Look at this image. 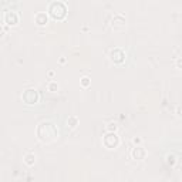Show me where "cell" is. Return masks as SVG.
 <instances>
[{"label":"cell","instance_id":"7","mask_svg":"<svg viewBox=\"0 0 182 182\" xmlns=\"http://www.w3.org/2000/svg\"><path fill=\"white\" fill-rule=\"evenodd\" d=\"M4 21L7 23V24L10 26H14L19 23V16H17L14 12H12V16H10V12H7L6 14H4Z\"/></svg>","mask_w":182,"mask_h":182},{"label":"cell","instance_id":"5","mask_svg":"<svg viewBox=\"0 0 182 182\" xmlns=\"http://www.w3.org/2000/svg\"><path fill=\"white\" fill-rule=\"evenodd\" d=\"M125 58V53L121 49H114L111 51V60L115 63H122Z\"/></svg>","mask_w":182,"mask_h":182},{"label":"cell","instance_id":"2","mask_svg":"<svg viewBox=\"0 0 182 182\" xmlns=\"http://www.w3.org/2000/svg\"><path fill=\"white\" fill-rule=\"evenodd\" d=\"M49 13L54 20H63L67 14V7L61 2H54L49 6Z\"/></svg>","mask_w":182,"mask_h":182},{"label":"cell","instance_id":"4","mask_svg":"<svg viewBox=\"0 0 182 182\" xmlns=\"http://www.w3.org/2000/svg\"><path fill=\"white\" fill-rule=\"evenodd\" d=\"M104 145L107 147V148L112 149V148H117L118 145H120V138H118V135L114 133H108L107 135L104 136Z\"/></svg>","mask_w":182,"mask_h":182},{"label":"cell","instance_id":"6","mask_svg":"<svg viewBox=\"0 0 182 182\" xmlns=\"http://www.w3.org/2000/svg\"><path fill=\"white\" fill-rule=\"evenodd\" d=\"M134 159H144L147 157V151H145L142 147H136V148L133 149V152H131Z\"/></svg>","mask_w":182,"mask_h":182},{"label":"cell","instance_id":"13","mask_svg":"<svg viewBox=\"0 0 182 182\" xmlns=\"http://www.w3.org/2000/svg\"><path fill=\"white\" fill-rule=\"evenodd\" d=\"M175 66H177L178 68H181V70H182V57L177 58V61H175Z\"/></svg>","mask_w":182,"mask_h":182},{"label":"cell","instance_id":"14","mask_svg":"<svg viewBox=\"0 0 182 182\" xmlns=\"http://www.w3.org/2000/svg\"><path fill=\"white\" fill-rule=\"evenodd\" d=\"M108 129H114V131H115V129H117V124L111 122V124H110V127H108Z\"/></svg>","mask_w":182,"mask_h":182},{"label":"cell","instance_id":"11","mask_svg":"<svg viewBox=\"0 0 182 182\" xmlns=\"http://www.w3.org/2000/svg\"><path fill=\"white\" fill-rule=\"evenodd\" d=\"M47 88H49L50 91H57L58 90V84L56 83V81H50L49 86H47Z\"/></svg>","mask_w":182,"mask_h":182},{"label":"cell","instance_id":"9","mask_svg":"<svg viewBox=\"0 0 182 182\" xmlns=\"http://www.w3.org/2000/svg\"><path fill=\"white\" fill-rule=\"evenodd\" d=\"M78 125V118L75 115H71L67 118V127H70V128H75Z\"/></svg>","mask_w":182,"mask_h":182},{"label":"cell","instance_id":"3","mask_svg":"<svg viewBox=\"0 0 182 182\" xmlns=\"http://www.w3.org/2000/svg\"><path fill=\"white\" fill-rule=\"evenodd\" d=\"M21 98H23V101H24L26 104H36L38 100H40V95H38L37 90H34V88H27V90L23 93Z\"/></svg>","mask_w":182,"mask_h":182},{"label":"cell","instance_id":"1","mask_svg":"<svg viewBox=\"0 0 182 182\" xmlns=\"http://www.w3.org/2000/svg\"><path fill=\"white\" fill-rule=\"evenodd\" d=\"M37 136H38V140L43 141V142H53V141L57 140L58 131L54 127V124L47 122V121H43L37 127Z\"/></svg>","mask_w":182,"mask_h":182},{"label":"cell","instance_id":"10","mask_svg":"<svg viewBox=\"0 0 182 182\" xmlns=\"http://www.w3.org/2000/svg\"><path fill=\"white\" fill-rule=\"evenodd\" d=\"M24 162L27 164V165H33L34 162H36V155H34V154H31V152H29L24 157Z\"/></svg>","mask_w":182,"mask_h":182},{"label":"cell","instance_id":"12","mask_svg":"<svg viewBox=\"0 0 182 182\" xmlns=\"http://www.w3.org/2000/svg\"><path fill=\"white\" fill-rule=\"evenodd\" d=\"M81 84H83L84 87H87L88 84H90V77H87V75L83 77V78H81Z\"/></svg>","mask_w":182,"mask_h":182},{"label":"cell","instance_id":"8","mask_svg":"<svg viewBox=\"0 0 182 182\" xmlns=\"http://www.w3.org/2000/svg\"><path fill=\"white\" fill-rule=\"evenodd\" d=\"M34 20L37 23L38 26H44L47 23V14L46 13H37L36 16H34Z\"/></svg>","mask_w":182,"mask_h":182}]
</instances>
